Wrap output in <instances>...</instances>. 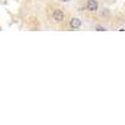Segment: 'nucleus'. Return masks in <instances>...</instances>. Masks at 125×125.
I'll use <instances>...</instances> for the list:
<instances>
[{"instance_id": "4", "label": "nucleus", "mask_w": 125, "mask_h": 125, "mask_svg": "<svg viewBox=\"0 0 125 125\" xmlns=\"http://www.w3.org/2000/svg\"><path fill=\"white\" fill-rule=\"evenodd\" d=\"M95 29H96L98 31H105V30H106V29H105V28H103V26H96Z\"/></svg>"}, {"instance_id": "1", "label": "nucleus", "mask_w": 125, "mask_h": 125, "mask_svg": "<svg viewBox=\"0 0 125 125\" xmlns=\"http://www.w3.org/2000/svg\"><path fill=\"white\" fill-rule=\"evenodd\" d=\"M85 6H86V10H89V11H96L99 8V4L96 0H88Z\"/></svg>"}, {"instance_id": "6", "label": "nucleus", "mask_w": 125, "mask_h": 125, "mask_svg": "<svg viewBox=\"0 0 125 125\" xmlns=\"http://www.w3.org/2000/svg\"><path fill=\"white\" fill-rule=\"evenodd\" d=\"M60 1H69V0H60Z\"/></svg>"}, {"instance_id": "3", "label": "nucleus", "mask_w": 125, "mask_h": 125, "mask_svg": "<svg viewBox=\"0 0 125 125\" xmlns=\"http://www.w3.org/2000/svg\"><path fill=\"white\" fill-rule=\"evenodd\" d=\"M70 26L73 29H79L81 26V21H80V19H78V18H73L70 20Z\"/></svg>"}, {"instance_id": "2", "label": "nucleus", "mask_w": 125, "mask_h": 125, "mask_svg": "<svg viewBox=\"0 0 125 125\" xmlns=\"http://www.w3.org/2000/svg\"><path fill=\"white\" fill-rule=\"evenodd\" d=\"M53 16H54V19L56 20V21H63L64 20V13L61 11V10H59V9H56L55 11H54V14H53Z\"/></svg>"}, {"instance_id": "5", "label": "nucleus", "mask_w": 125, "mask_h": 125, "mask_svg": "<svg viewBox=\"0 0 125 125\" xmlns=\"http://www.w3.org/2000/svg\"><path fill=\"white\" fill-rule=\"evenodd\" d=\"M103 15H104V16H105V15H109V10L105 9V11H103Z\"/></svg>"}]
</instances>
